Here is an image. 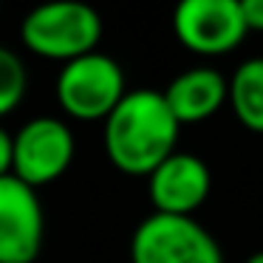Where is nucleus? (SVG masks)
<instances>
[{
  "mask_svg": "<svg viewBox=\"0 0 263 263\" xmlns=\"http://www.w3.org/2000/svg\"><path fill=\"white\" fill-rule=\"evenodd\" d=\"M229 105L246 130L263 133V57L243 60L235 68L229 80Z\"/></svg>",
  "mask_w": 263,
  "mask_h": 263,
  "instance_id": "obj_10",
  "label": "nucleus"
},
{
  "mask_svg": "<svg viewBox=\"0 0 263 263\" xmlns=\"http://www.w3.org/2000/svg\"><path fill=\"white\" fill-rule=\"evenodd\" d=\"M161 93L178 125H198L212 119L229 102V82L223 80L221 71L201 65L178 74Z\"/></svg>",
  "mask_w": 263,
  "mask_h": 263,
  "instance_id": "obj_9",
  "label": "nucleus"
},
{
  "mask_svg": "<svg viewBox=\"0 0 263 263\" xmlns=\"http://www.w3.org/2000/svg\"><path fill=\"white\" fill-rule=\"evenodd\" d=\"M74 133L57 116H34L14 133L12 176L40 190L57 181L74 161Z\"/></svg>",
  "mask_w": 263,
  "mask_h": 263,
  "instance_id": "obj_5",
  "label": "nucleus"
},
{
  "mask_svg": "<svg viewBox=\"0 0 263 263\" xmlns=\"http://www.w3.org/2000/svg\"><path fill=\"white\" fill-rule=\"evenodd\" d=\"M240 12H243L246 29L263 31V0H240Z\"/></svg>",
  "mask_w": 263,
  "mask_h": 263,
  "instance_id": "obj_13",
  "label": "nucleus"
},
{
  "mask_svg": "<svg viewBox=\"0 0 263 263\" xmlns=\"http://www.w3.org/2000/svg\"><path fill=\"white\" fill-rule=\"evenodd\" d=\"M46 238L37 190L20 178H0V263H34Z\"/></svg>",
  "mask_w": 263,
  "mask_h": 263,
  "instance_id": "obj_7",
  "label": "nucleus"
},
{
  "mask_svg": "<svg viewBox=\"0 0 263 263\" xmlns=\"http://www.w3.org/2000/svg\"><path fill=\"white\" fill-rule=\"evenodd\" d=\"M20 40L31 54L71 63L93 54L102 40V17L85 3H46L31 9L20 23Z\"/></svg>",
  "mask_w": 263,
  "mask_h": 263,
  "instance_id": "obj_2",
  "label": "nucleus"
},
{
  "mask_svg": "<svg viewBox=\"0 0 263 263\" xmlns=\"http://www.w3.org/2000/svg\"><path fill=\"white\" fill-rule=\"evenodd\" d=\"M57 102L63 114L77 122H105L125 99V71L114 57L102 51L71 60L57 74Z\"/></svg>",
  "mask_w": 263,
  "mask_h": 263,
  "instance_id": "obj_3",
  "label": "nucleus"
},
{
  "mask_svg": "<svg viewBox=\"0 0 263 263\" xmlns=\"http://www.w3.org/2000/svg\"><path fill=\"white\" fill-rule=\"evenodd\" d=\"M178 119L164 93L153 88L127 91L125 99L105 119L102 142L110 164L125 176H150L164 159L176 153Z\"/></svg>",
  "mask_w": 263,
  "mask_h": 263,
  "instance_id": "obj_1",
  "label": "nucleus"
},
{
  "mask_svg": "<svg viewBox=\"0 0 263 263\" xmlns=\"http://www.w3.org/2000/svg\"><path fill=\"white\" fill-rule=\"evenodd\" d=\"M29 74L26 65L12 48L0 46V119L17 110V105L26 99Z\"/></svg>",
  "mask_w": 263,
  "mask_h": 263,
  "instance_id": "obj_11",
  "label": "nucleus"
},
{
  "mask_svg": "<svg viewBox=\"0 0 263 263\" xmlns=\"http://www.w3.org/2000/svg\"><path fill=\"white\" fill-rule=\"evenodd\" d=\"M130 263H223V252L195 218L153 212L130 238Z\"/></svg>",
  "mask_w": 263,
  "mask_h": 263,
  "instance_id": "obj_4",
  "label": "nucleus"
},
{
  "mask_svg": "<svg viewBox=\"0 0 263 263\" xmlns=\"http://www.w3.org/2000/svg\"><path fill=\"white\" fill-rule=\"evenodd\" d=\"M212 173L195 153H173L147 176V195L156 212L161 215H184L193 212L210 198Z\"/></svg>",
  "mask_w": 263,
  "mask_h": 263,
  "instance_id": "obj_8",
  "label": "nucleus"
},
{
  "mask_svg": "<svg viewBox=\"0 0 263 263\" xmlns=\"http://www.w3.org/2000/svg\"><path fill=\"white\" fill-rule=\"evenodd\" d=\"M173 31L187 51L201 57H221L249 34L240 0H184L173 14Z\"/></svg>",
  "mask_w": 263,
  "mask_h": 263,
  "instance_id": "obj_6",
  "label": "nucleus"
},
{
  "mask_svg": "<svg viewBox=\"0 0 263 263\" xmlns=\"http://www.w3.org/2000/svg\"><path fill=\"white\" fill-rule=\"evenodd\" d=\"M246 263H263V252H255V255L246 257Z\"/></svg>",
  "mask_w": 263,
  "mask_h": 263,
  "instance_id": "obj_14",
  "label": "nucleus"
},
{
  "mask_svg": "<svg viewBox=\"0 0 263 263\" xmlns=\"http://www.w3.org/2000/svg\"><path fill=\"white\" fill-rule=\"evenodd\" d=\"M12 159H14V136L0 125V178L12 176Z\"/></svg>",
  "mask_w": 263,
  "mask_h": 263,
  "instance_id": "obj_12",
  "label": "nucleus"
}]
</instances>
